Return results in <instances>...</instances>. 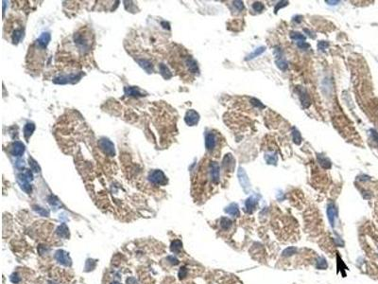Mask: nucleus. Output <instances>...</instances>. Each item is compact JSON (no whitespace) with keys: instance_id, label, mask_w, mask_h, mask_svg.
Returning a JSON list of instances; mask_svg holds the SVG:
<instances>
[{"instance_id":"5701e85b","label":"nucleus","mask_w":378,"mask_h":284,"mask_svg":"<svg viewBox=\"0 0 378 284\" xmlns=\"http://www.w3.org/2000/svg\"><path fill=\"white\" fill-rule=\"evenodd\" d=\"M319 161H320V164L324 169H330V167H331V162L329 161L328 158H326L324 156H319Z\"/></svg>"},{"instance_id":"412c9836","label":"nucleus","mask_w":378,"mask_h":284,"mask_svg":"<svg viewBox=\"0 0 378 284\" xmlns=\"http://www.w3.org/2000/svg\"><path fill=\"white\" fill-rule=\"evenodd\" d=\"M316 267H317L318 269L324 270V269H326V268L328 267L327 261H326V260H325V259H323V258H320V259L318 260V261H317Z\"/></svg>"},{"instance_id":"c85d7f7f","label":"nucleus","mask_w":378,"mask_h":284,"mask_svg":"<svg viewBox=\"0 0 378 284\" xmlns=\"http://www.w3.org/2000/svg\"><path fill=\"white\" fill-rule=\"evenodd\" d=\"M186 274H187L186 268L185 267H182L181 270H180V272H179V277H180V279H184V277H186Z\"/></svg>"},{"instance_id":"2f4dec72","label":"nucleus","mask_w":378,"mask_h":284,"mask_svg":"<svg viewBox=\"0 0 378 284\" xmlns=\"http://www.w3.org/2000/svg\"><path fill=\"white\" fill-rule=\"evenodd\" d=\"M11 279L13 283H17V282H19V280H20V279L18 278L17 275H12V277L11 278Z\"/></svg>"},{"instance_id":"7ed1b4c3","label":"nucleus","mask_w":378,"mask_h":284,"mask_svg":"<svg viewBox=\"0 0 378 284\" xmlns=\"http://www.w3.org/2000/svg\"><path fill=\"white\" fill-rule=\"evenodd\" d=\"M149 178L153 184H156V185L165 186L167 183V179L166 175L164 174V173H163L162 170H153L152 173H150Z\"/></svg>"},{"instance_id":"a211bd4d","label":"nucleus","mask_w":378,"mask_h":284,"mask_svg":"<svg viewBox=\"0 0 378 284\" xmlns=\"http://www.w3.org/2000/svg\"><path fill=\"white\" fill-rule=\"evenodd\" d=\"M265 49H266V47H258L257 48L255 51H253V53H251L250 55H249L247 58H246V60L247 61H249V60H252V59H253V58H255V57H257L258 55H260V54H262L264 51H265Z\"/></svg>"},{"instance_id":"6ab92c4d","label":"nucleus","mask_w":378,"mask_h":284,"mask_svg":"<svg viewBox=\"0 0 378 284\" xmlns=\"http://www.w3.org/2000/svg\"><path fill=\"white\" fill-rule=\"evenodd\" d=\"M57 233L61 236V237H64V238H66L67 236H68V234H69V232H68V228H67V226H65V225H62L61 226H59L58 227V229H57Z\"/></svg>"},{"instance_id":"ddd939ff","label":"nucleus","mask_w":378,"mask_h":284,"mask_svg":"<svg viewBox=\"0 0 378 284\" xmlns=\"http://www.w3.org/2000/svg\"><path fill=\"white\" fill-rule=\"evenodd\" d=\"M225 212L228 213V214H230V215H232V216H235V217L239 216V209H238V205L236 204H235V203L231 204L229 206H227V208L225 209Z\"/></svg>"},{"instance_id":"a878e982","label":"nucleus","mask_w":378,"mask_h":284,"mask_svg":"<svg viewBox=\"0 0 378 284\" xmlns=\"http://www.w3.org/2000/svg\"><path fill=\"white\" fill-rule=\"evenodd\" d=\"M35 210H36L39 214H41V215H44V216H48V214H49V212H48L47 210H46V209H42V208H39V206H36V208H35Z\"/></svg>"},{"instance_id":"1a4fd4ad","label":"nucleus","mask_w":378,"mask_h":284,"mask_svg":"<svg viewBox=\"0 0 378 284\" xmlns=\"http://www.w3.org/2000/svg\"><path fill=\"white\" fill-rule=\"evenodd\" d=\"M55 258L60 263H62L64 265H70L71 264V260H70L69 256H68V254L66 252H64V250H58L56 252Z\"/></svg>"},{"instance_id":"dca6fc26","label":"nucleus","mask_w":378,"mask_h":284,"mask_svg":"<svg viewBox=\"0 0 378 284\" xmlns=\"http://www.w3.org/2000/svg\"><path fill=\"white\" fill-rule=\"evenodd\" d=\"M290 38L294 41L298 42H304L305 41V36H304L303 34H301L300 32L297 31H291L290 32Z\"/></svg>"},{"instance_id":"9b49d317","label":"nucleus","mask_w":378,"mask_h":284,"mask_svg":"<svg viewBox=\"0 0 378 284\" xmlns=\"http://www.w3.org/2000/svg\"><path fill=\"white\" fill-rule=\"evenodd\" d=\"M298 93H299V98L301 100V102H302L303 106L304 108L308 107L309 105H310V99H309V96H308V94L306 93L305 89L299 88Z\"/></svg>"},{"instance_id":"c756f323","label":"nucleus","mask_w":378,"mask_h":284,"mask_svg":"<svg viewBox=\"0 0 378 284\" xmlns=\"http://www.w3.org/2000/svg\"><path fill=\"white\" fill-rule=\"evenodd\" d=\"M297 45H298V47H300V48H302V49H306V48H308L309 46L307 43H305V42H298L297 43Z\"/></svg>"},{"instance_id":"72a5a7b5","label":"nucleus","mask_w":378,"mask_h":284,"mask_svg":"<svg viewBox=\"0 0 378 284\" xmlns=\"http://www.w3.org/2000/svg\"><path fill=\"white\" fill-rule=\"evenodd\" d=\"M127 282H128V284H137L136 279H133V278L129 279L127 280Z\"/></svg>"},{"instance_id":"473e14b6","label":"nucleus","mask_w":378,"mask_h":284,"mask_svg":"<svg viewBox=\"0 0 378 284\" xmlns=\"http://www.w3.org/2000/svg\"><path fill=\"white\" fill-rule=\"evenodd\" d=\"M168 260H169V261H171L170 262L172 263V264H178V263H179V261L176 259V258H174V257H169V258H168Z\"/></svg>"},{"instance_id":"4468645a","label":"nucleus","mask_w":378,"mask_h":284,"mask_svg":"<svg viewBox=\"0 0 378 284\" xmlns=\"http://www.w3.org/2000/svg\"><path fill=\"white\" fill-rule=\"evenodd\" d=\"M125 93L128 96H144L141 90L137 87H129L125 88Z\"/></svg>"},{"instance_id":"39448f33","label":"nucleus","mask_w":378,"mask_h":284,"mask_svg":"<svg viewBox=\"0 0 378 284\" xmlns=\"http://www.w3.org/2000/svg\"><path fill=\"white\" fill-rule=\"evenodd\" d=\"M237 176H238L239 183L243 188L245 192H249V191H250V188H251V185H250V180H249L247 176L245 170H243L242 168H239L237 171Z\"/></svg>"},{"instance_id":"0eeeda50","label":"nucleus","mask_w":378,"mask_h":284,"mask_svg":"<svg viewBox=\"0 0 378 284\" xmlns=\"http://www.w3.org/2000/svg\"><path fill=\"white\" fill-rule=\"evenodd\" d=\"M257 204H258V196L253 195L251 197H249L245 202V208H246L247 212L252 213L255 209Z\"/></svg>"},{"instance_id":"f257e3e1","label":"nucleus","mask_w":378,"mask_h":284,"mask_svg":"<svg viewBox=\"0 0 378 284\" xmlns=\"http://www.w3.org/2000/svg\"><path fill=\"white\" fill-rule=\"evenodd\" d=\"M50 41V34L48 32L43 33L34 43L29 46V53L27 56L28 65L32 69H40L45 61L46 49Z\"/></svg>"},{"instance_id":"f03ea898","label":"nucleus","mask_w":378,"mask_h":284,"mask_svg":"<svg viewBox=\"0 0 378 284\" xmlns=\"http://www.w3.org/2000/svg\"><path fill=\"white\" fill-rule=\"evenodd\" d=\"M218 142L219 137L217 133L211 131L205 134V147L209 153L216 152V150L218 149Z\"/></svg>"},{"instance_id":"2eb2a0df","label":"nucleus","mask_w":378,"mask_h":284,"mask_svg":"<svg viewBox=\"0 0 378 284\" xmlns=\"http://www.w3.org/2000/svg\"><path fill=\"white\" fill-rule=\"evenodd\" d=\"M232 223H233V222H232L229 218H227V217H222L221 219H220V227L223 229V230H229L230 228H231V226H232Z\"/></svg>"},{"instance_id":"f3484780","label":"nucleus","mask_w":378,"mask_h":284,"mask_svg":"<svg viewBox=\"0 0 378 284\" xmlns=\"http://www.w3.org/2000/svg\"><path fill=\"white\" fill-rule=\"evenodd\" d=\"M182 246H183V244H182L181 240H176L172 244H171V247H170L171 251L174 252V253H179L180 251L182 250Z\"/></svg>"},{"instance_id":"7c9ffc66","label":"nucleus","mask_w":378,"mask_h":284,"mask_svg":"<svg viewBox=\"0 0 378 284\" xmlns=\"http://www.w3.org/2000/svg\"><path fill=\"white\" fill-rule=\"evenodd\" d=\"M287 4H288V2H287V1H282V2H279V3L276 5V8H275V12H277L279 11V9H280V8L285 7V6H287Z\"/></svg>"},{"instance_id":"b1692460","label":"nucleus","mask_w":378,"mask_h":284,"mask_svg":"<svg viewBox=\"0 0 378 284\" xmlns=\"http://www.w3.org/2000/svg\"><path fill=\"white\" fill-rule=\"evenodd\" d=\"M253 9L256 12H261L264 10V4L262 2H254L253 4Z\"/></svg>"},{"instance_id":"bb28decb","label":"nucleus","mask_w":378,"mask_h":284,"mask_svg":"<svg viewBox=\"0 0 378 284\" xmlns=\"http://www.w3.org/2000/svg\"><path fill=\"white\" fill-rule=\"evenodd\" d=\"M328 43L327 42H324V41H321L319 44H318V47H319V49H321V50H324L326 47H328Z\"/></svg>"},{"instance_id":"9d476101","label":"nucleus","mask_w":378,"mask_h":284,"mask_svg":"<svg viewBox=\"0 0 378 284\" xmlns=\"http://www.w3.org/2000/svg\"><path fill=\"white\" fill-rule=\"evenodd\" d=\"M327 216H328V220L331 223V226L334 227L335 226V221H336L337 218V209L336 205L334 204H329L327 206Z\"/></svg>"},{"instance_id":"20e7f679","label":"nucleus","mask_w":378,"mask_h":284,"mask_svg":"<svg viewBox=\"0 0 378 284\" xmlns=\"http://www.w3.org/2000/svg\"><path fill=\"white\" fill-rule=\"evenodd\" d=\"M98 145L100 149L103 151L105 154H108L109 156H115V147L114 144L112 143L109 139L106 138H101L98 141Z\"/></svg>"},{"instance_id":"f8f14e48","label":"nucleus","mask_w":378,"mask_h":284,"mask_svg":"<svg viewBox=\"0 0 378 284\" xmlns=\"http://www.w3.org/2000/svg\"><path fill=\"white\" fill-rule=\"evenodd\" d=\"M35 130V125L32 122H28L27 124L25 125L24 127V136L27 141H29L30 135H32V133Z\"/></svg>"},{"instance_id":"423d86ee","label":"nucleus","mask_w":378,"mask_h":284,"mask_svg":"<svg viewBox=\"0 0 378 284\" xmlns=\"http://www.w3.org/2000/svg\"><path fill=\"white\" fill-rule=\"evenodd\" d=\"M184 120H185V123L188 126H195V125L198 124V122H199L200 115L195 110H192V109L188 110L186 112V114H185Z\"/></svg>"},{"instance_id":"aec40b11","label":"nucleus","mask_w":378,"mask_h":284,"mask_svg":"<svg viewBox=\"0 0 378 284\" xmlns=\"http://www.w3.org/2000/svg\"><path fill=\"white\" fill-rule=\"evenodd\" d=\"M297 248L296 247H293V246H290V247H287V249H285V250L283 251V253H282V256L283 257H290V256H292V255H294V254H296L297 253Z\"/></svg>"},{"instance_id":"6e6552de","label":"nucleus","mask_w":378,"mask_h":284,"mask_svg":"<svg viewBox=\"0 0 378 284\" xmlns=\"http://www.w3.org/2000/svg\"><path fill=\"white\" fill-rule=\"evenodd\" d=\"M25 152V146L22 142L16 141L11 146V153L13 156H21Z\"/></svg>"},{"instance_id":"c9c22d12","label":"nucleus","mask_w":378,"mask_h":284,"mask_svg":"<svg viewBox=\"0 0 378 284\" xmlns=\"http://www.w3.org/2000/svg\"><path fill=\"white\" fill-rule=\"evenodd\" d=\"M112 284H120L119 282H114V283H112Z\"/></svg>"},{"instance_id":"4be33fe9","label":"nucleus","mask_w":378,"mask_h":284,"mask_svg":"<svg viewBox=\"0 0 378 284\" xmlns=\"http://www.w3.org/2000/svg\"><path fill=\"white\" fill-rule=\"evenodd\" d=\"M266 161H267L269 164H275L277 162V156L274 153V152L268 153L267 156H266Z\"/></svg>"},{"instance_id":"cd10ccee","label":"nucleus","mask_w":378,"mask_h":284,"mask_svg":"<svg viewBox=\"0 0 378 284\" xmlns=\"http://www.w3.org/2000/svg\"><path fill=\"white\" fill-rule=\"evenodd\" d=\"M234 4H235V7L237 9V10H239V11L244 10V4H243L242 1H235Z\"/></svg>"},{"instance_id":"f704fd0d","label":"nucleus","mask_w":378,"mask_h":284,"mask_svg":"<svg viewBox=\"0 0 378 284\" xmlns=\"http://www.w3.org/2000/svg\"><path fill=\"white\" fill-rule=\"evenodd\" d=\"M326 3H332V5H334V3L337 4V3H339V1H326Z\"/></svg>"},{"instance_id":"393cba45","label":"nucleus","mask_w":378,"mask_h":284,"mask_svg":"<svg viewBox=\"0 0 378 284\" xmlns=\"http://www.w3.org/2000/svg\"><path fill=\"white\" fill-rule=\"evenodd\" d=\"M293 140L296 144H300L301 141H302V137H301V134L299 133L298 130L294 129L293 130Z\"/></svg>"}]
</instances>
